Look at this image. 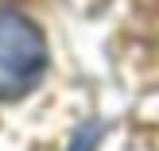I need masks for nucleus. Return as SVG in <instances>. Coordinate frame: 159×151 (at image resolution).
<instances>
[{
  "mask_svg": "<svg viewBox=\"0 0 159 151\" xmlns=\"http://www.w3.org/2000/svg\"><path fill=\"white\" fill-rule=\"evenodd\" d=\"M47 70L43 31L23 12L0 8V101L23 97Z\"/></svg>",
  "mask_w": 159,
  "mask_h": 151,
  "instance_id": "1",
  "label": "nucleus"
}]
</instances>
